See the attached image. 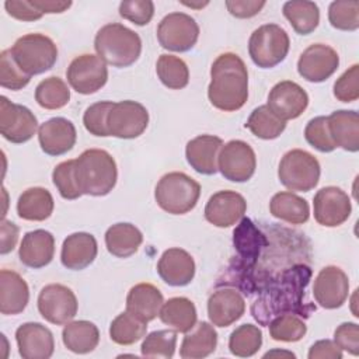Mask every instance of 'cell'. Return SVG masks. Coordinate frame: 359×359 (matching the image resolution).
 Here are the masks:
<instances>
[{"label":"cell","mask_w":359,"mask_h":359,"mask_svg":"<svg viewBox=\"0 0 359 359\" xmlns=\"http://www.w3.org/2000/svg\"><path fill=\"white\" fill-rule=\"evenodd\" d=\"M164 303L163 293L151 283H137L126 296V310L144 323L154 320Z\"/></svg>","instance_id":"cell-29"},{"label":"cell","mask_w":359,"mask_h":359,"mask_svg":"<svg viewBox=\"0 0 359 359\" xmlns=\"http://www.w3.org/2000/svg\"><path fill=\"white\" fill-rule=\"evenodd\" d=\"M32 3L43 14H59L66 11L72 6V1H55V0H32Z\"/></svg>","instance_id":"cell-56"},{"label":"cell","mask_w":359,"mask_h":359,"mask_svg":"<svg viewBox=\"0 0 359 359\" xmlns=\"http://www.w3.org/2000/svg\"><path fill=\"white\" fill-rule=\"evenodd\" d=\"M268 327L271 338L280 342H297L307 332V325L303 318L290 313L276 316L271 320Z\"/></svg>","instance_id":"cell-42"},{"label":"cell","mask_w":359,"mask_h":359,"mask_svg":"<svg viewBox=\"0 0 359 359\" xmlns=\"http://www.w3.org/2000/svg\"><path fill=\"white\" fill-rule=\"evenodd\" d=\"M182 4L184 6H187V7H191V8H202V7H205V6H208L209 4V1H203V3H187V1H182Z\"/></svg>","instance_id":"cell-57"},{"label":"cell","mask_w":359,"mask_h":359,"mask_svg":"<svg viewBox=\"0 0 359 359\" xmlns=\"http://www.w3.org/2000/svg\"><path fill=\"white\" fill-rule=\"evenodd\" d=\"M157 273L170 286H187L195 276V261L182 248H168L157 262Z\"/></svg>","instance_id":"cell-23"},{"label":"cell","mask_w":359,"mask_h":359,"mask_svg":"<svg viewBox=\"0 0 359 359\" xmlns=\"http://www.w3.org/2000/svg\"><path fill=\"white\" fill-rule=\"evenodd\" d=\"M245 128L259 139L272 140L282 135L286 128V122L278 118L268 105H261L250 114Z\"/></svg>","instance_id":"cell-38"},{"label":"cell","mask_w":359,"mask_h":359,"mask_svg":"<svg viewBox=\"0 0 359 359\" xmlns=\"http://www.w3.org/2000/svg\"><path fill=\"white\" fill-rule=\"evenodd\" d=\"M98 245L93 234L79 231L67 236L62 244V265L72 271H81L91 265L97 257Z\"/></svg>","instance_id":"cell-26"},{"label":"cell","mask_w":359,"mask_h":359,"mask_svg":"<svg viewBox=\"0 0 359 359\" xmlns=\"http://www.w3.org/2000/svg\"><path fill=\"white\" fill-rule=\"evenodd\" d=\"M67 83L79 94H94L108 80L107 63L98 56L84 53L74 57L66 70Z\"/></svg>","instance_id":"cell-12"},{"label":"cell","mask_w":359,"mask_h":359,"mask_svg":"<svg viewBox=\"0 0 359 359\" xmlns=\"http://www.w3.org/2000/svg\"><path fill=\"white\" fill-rule=\"evenodd\" d=\"M247 202L236 191H219L213 194L205 206V219L220 229L230 227L244 217Z\"/></svg>","instance_id":"cell-19"},{"label":"cell","mask_w":359,"mask_h":359,"mask_svg":"<svg viewBox=\"0 0 359 359\" xmlns=\"http://www.w3.org/2000/svg\"><path fill=\"white\" fill-rule=\"evenodd\" d=\"M321 167L318 160L309 151L293 149L283 154L278 168L280 184L289 191L309 192L320 181Z\"/></svg>","instance_id":"cell-8"},{"label":"cell","mask_w":359,"mask_h":359,"mask_svg":"<svg viewBox=\"0 0 359 359\" xmlns=\"http://www.w3.org/2000/svg\"><path fill=\"white\" fill-rule=\"evenodd\" d=\"M257 168V157L252 147L243 140H230L222 146L217 157V170L233 182L248 181Z\"/></svg>","instance_id":"cell-13"},{"label":"cell","mask_w":359,"mask_h":359,"mask_svg":"<svg viewBox=\"0 0 359 359\" xmlns=\"http://www.w3.org/2000/svg\"><path fill=\"white\" fill-rule=\"evenodd\" d=\"M156 73L160 81L170 90H181L189 83L187 63L174 55H160L156 63Z\"/></svg>","instance_id":"cell-39"},{"label":"cell","mask_w":359,"mask_h":359,"mask_svg":"<svg viewBox=\"0 0 359 359\" xmlns=\"http://www.w3.org/2000/svg\"><path fill=\"white\" fill-rule=\"evenodd\" d=\"M70 100V90L67 84L56 76L42 80L35 88V101L45 109L63 108Z\"/></svg>","instance_id":"cell-40"},{"label":"cell","mask_w":359,"mask_h":359,"mask_svg":"<svg viewBox=\"0 0 359 359\" xmlns=\"http://www.w3.org/2000/svg\"><path fill=\"white\" fill-rule=\"evenodd\" d=\"M198 38V22L185 13H170L158 22L157 41L167 50L187 52L195 46Z\"/></svg>","instance_id":"cell-9"},{"label":"cell","mask_w":359,"mask_h":359,"mask_svg":"<svg viewBox=\"0 0 359 359\" xmlns=\"http://www.w3.org/2000/svg\"><path fill=\"white\" fill-rule=\"evenodd\" d=\"M55 208L50 192L42 187H32L25 189L17 202V213L22 220L43 222Z\"/></svg>","instance_id":"cell-32"},{"label":"cell","mask_w":359,"mask_h":359,"mask_svg":"<svg viewBox=\"0 0 359 359\" xmlns=\"http://www.w3.org/2000/svg\"><path fill=\"white\" fill-rule=\"evenodd\" d=\"M76 178L83 195L105 196L115 188L116 163L107 150H84L76 158Z\"/></svg>","instance_id":"cell-3"},{"label":"cell","mask_w":359,"mask_h":359,"mask_svg":"<svg viewBox=\"0 0 359 359\" xmlns=\"http://www.w3.org/2000/svg\"><path fill=\"white\" fill-rule=\"evenodd\" d=\"M38 129L36 116L24 105L11 102L7 97H0V133L15 144L32 139Z\"/></svg>","instance_id":"cell-14"},{"label":"cell","mask_w":359,"mask_h":359,"mask_svg":"<svg viewBox=\"0 0 359 359\" xmlns=\"http://www.w3.org/2000/svg\"><path fill=\"white\" fill-rule=\"evenodd\" d=\"M62 341L70 352L84 355L97 348L100 342V331L91 321H70L62 331Z\"/></svg>","instance_id":"cell-33"},{"label":"cell","mask_w":359,"mask_h":359,"mask_svg":"<svg viewBox=\"0 0 359 359\" xmlns=\"http://www.w3.org/2000/svg\"><path fill=\"white\" fill-rule=\"evenodd\" d=\"M36 303L42 318L55 325L70 323L79 310V303L73 290L60 283L43 286L38 294Z\"/></svg>","instance_id":"cell-10"},{"label":"cell","mask_w":359,"mask_h":359,"mask_svg":"<svg viewBox=\"0 0 359 359\" xmlns=\"http://www.w3.org/2000/svg\"><path fill=\"white\" fill-rule=\"evenodd\" d=\"M334 342L341 351L358 356L359 355V327L356 323H342L334 332Z\"/></svg>","instance_id":"cell-51"},{"label":"cell","mask_w":359,"mask_h":359,"mask_svg":"<svg viewBox=\"0 0 359 359\" xmlns=\"http://www.w3.org/2000/svg\"><path fill=\"white\" fill-rule=\"evenodd\" d=\"M52 181L63 199L74 201L83 195L76 178V160L59 163L52 171Z\"/></svg>","instance_id":"cell-45"},{"label":"cell","mask_w":359,"mask_h":359,"mask_svg":"<svg viewBox=\"0 0 359 359\" xmlns=\"http://www.w3.org/2000/svg\"><path fill=\"white\" fill-rule=\"evenodd\" d=\"M262 345V331L254 324H243L237 327L229 338V351L238 358H250L255 355Z\"/></svg>","instance_id":"cell-41"},{"label":"cell","mask_w":359,"mask_h":359,"mask_svg":"<svg viewBox=\"0 0 359 359\" xmlns=\"http://www.w3.org/2000/svg\"><path fill=\"white\" fill-rule=\"evenodd\" d=\"M339 66V56L334 48L325 43H313L303 50L297 60L299 74L310 83H323L330 79Z\"/></svg>","instance_id":"cell-16"},{"label":"cell","mask_w":359,"mask_h":359,"mask_svg":"<svg viewBox=\"0 0 359 359\" xmlns=\"http://www.w3.org/2000/svg\"><path fill=\"white\" fill-rule=\"evenodd\" d=\"M18 353L24 359H49L55 351L53 334L41 323H24L15 331Z\"/></svg>","instance_id":"cell-20"},{"label":"cell","mask_w":359,"mask_h":359,"mask_svg":"<svg viewBox=\"0 0 359 359\" xmlns=\"http://www.w3.org/2000/svg\"><path fill=\"white\" fill-rule=\"evenodd\" d=\"M97 55L114 67L133 65L142 53V39L137 32L119 22L101 27L94 38Z\"/></svg>","instance_id":"cell-4"},{"label":"cell","mask_w":359,"mask_h":359,"mask_svg":"<svg viewBox=\"0 0 359 359\" xmlns=\"http://www.w3.org/2000/svg\"><path fill=\"white\" fill-rule=\"evenodd\" d=\"M290 48L287 32L278 24H264L250 36L248 53L254 65L271 69L285 60Z\"/></svg>","instance_id":"cell-7"},{"label":"cell","mask_w":359,"mask_h":359,"mask_svg":"<svg viewBox=\"0 0 359 359\" xmlns=\"http://www.w3.org/2000/svg\"><path fill=\"white\" fill-rule=\"evenodd\" d=\"M142 243L143 234L132 223H115L105 231V247L116 258L133 255Z\"/></svg>","instance_id":"cell-31"},{"label":"cell","mask_w":359,"mask_h":359,"mask_svg":"<svg viewBox=\"0 0 359 359\" xmlns=\"http://www.w3.org/2000/svg\"><path fill=\"white\" fill-rule=\"evenodd\" d=\"M217 346V332L210 323L201 321L195 330L184 337L180 356L182 359H202L215 352Z\"/></svg>","instance_id":"cell-34"},{"label":"cell","mask_w":359,"mask_h":359,"mask_svg":"<svg viewBox=\"0 0 359 359\" xmlns=\"http://www.w3.org/2000/svg\"><path fill=\"white\" fill-rule=\"evenodd\" d=\"M310 278L311 269L306 264H293L272 275L251 304L250 311L254 320L268 325L276 316L286 313L310 317L316 311V304L304 300Z\"/></svg>","instance_id":"cell-1"},{"label":"cell","mask_w":359,"mask_h":359,"mask_svg":"<svg viewBox=\"0 0 359 359\" xmlns=\"http://www.w3.org/2000/svg\"><path fill=\"white\" fill-rule=\"evenodd\" d=\"M328 21L339 31H356L359 28V1H332L328 7Z\"/></svg>","instance_id":"cell-44"},{"label":"cell","mask_w":359,"mask_h":359,"mask_svg":"<svg viewBox=\"0 0 359 359\" xmlns=\"http://www.w3.org/2000/svg\"><path fill=\"white\" fill-rule=\"evenodd\" d=\"M309 359H341L342 351L331 339H321L311 345L309 351Z\"/></svg>","instance_id":"cell-54"},{"label":"cell","mask_w":359,"mask_h":359,"mask_svg":"<svg viewBox=\"0 0 359 359\" xmlns=\"http://www.w3.org/2000/svg\"><path fill=\"white\" fill-rule=\"evenodd\" d=\"M210 104L224 112L240 109L248 98V72L244 60L231 52L222 53L210 67L208 87Z\"/></svg>","instance_id":"cell-2"},{"label":"cell","mask_w":359,"mask_h":359,"mask_svg":"<svg viewBox=\"0 0 359 359\" xmlns=\"http://www.w3.org/2000/svg\"><path fill=\"white\" fill-rule=\"evenodd\" d=\"M314 219L324 227H337L345 223L352 212L348 194L338 187H324L313 198Z\"/></svg>","instance_id":"cell-15"},{"label":"cell","mask_w":359,"mask_h":359,"mask_svg":"<svg viewBox=\"0 0 359 359\" xmlns=\"http://www.w3.org/2000/svg\"><path fill=\"white\" fill-rule=\"evenodd\" d=\"M112 105V101H98L86 109L83 115V123L88 133L100 137L109 136L107 129V118Z\"/></svg>","instance_id":"cell-48"},{"label":"cell","mask_w":359,"mask_h":359,"mask_svg":"<svg viewBox=\"0 0 359 359\" xmlns=\"http://www.w3.org/2000/svg\"><path fill=\"white\" fill-rule=\"evenodd\" d=\"M55 255V237L50 231L38 229L25 233L18 250L20 261L32 269L50 264Z\"/></svg>","instance_id":"cell-24"},{"label":"cell","mask_w":359,"mask_h":359,"mask_svg":"<svg viewBox=\"0 0 359 359\" xmlns=\"http://www.w3.org/2000/svg\"><path fill=\"white\" fill-rule=\"evenodd\" d=\"M18 227L15 223L3 219L1 226H0V233H1V244H0V254L6 255L10 251L14 250L17 241H18Z\"/></svg>","instance_id":"cell-55"},{"label":"cell","mask_w":359,"mask_h":359,"mask_svg":"<svg viewBox=\"0 0 359 359\" xmlns=\"http://www.w3.org/2000/svg\"><path fill=\"white\" fill-rule=\"evenodd\" d=\"M77 133L72 121L57 116L43 122L38 129V140L48 156H62L73 149Z\"/></svg>","instance_id":"cell-21"},{"label":"cell","mask_w":359,"mask_h":359,"mask_svg":"<svg viewBox=\"0 0 359 359\" xmlns=\"http://www.w3.org/2000/svg\"><path fill=\"white\" fill-rule=\"evenodd\" d=\"M147 125L149 112L146 107L132 100L114 102L107 118L108 135L118 139L139 137Z\"/></svg>","instance_id":"cell-11"},{"label":"cell","mask_w":359,"mask_h":359,"mask_svg":"<svg viewBox=\"0 0 359 359\" xmlns=\"http://www.w3.org/2000/svg\"><path fill=\"white\" fill-rule=\"evenodd\" d=\"M266 105L278 118L286 122L299 118L306 111L309 95L297 83L283 80L271 88Z\"/></svg>","instance_id":"cell-18"},{"label":"cell","mask_w":359,"mask_h":359,"mask_svg":"<svg viewBox=\"0 0 359 359\" xmlns=\"http://www.w3.org/2000/svg\"><path fill=\"white\" fill-rule=\"evenodd\" d=\"M265 1L257 0H227L226 7L236 18H251L257 15L265 6Z\"/></svg>","instance_id":"cell-53"},{"label":"cell","mask_w":359,"mask_h":359,"mask_svg":"<svg viewBox=\"0 0 359 359\" xmlns=\"http://www.w3.org/2000/svg\"><path fill=\"white\" fill-rule=\"evenodd\" d=\"M177 345V331L158 330L146 335L140 351L146 358H165L174 356Z\"/></svg>","instance_id":"cell-43"},{"label":"cell","mask_w":359,"mask_h":359,"mask_svg":"<svg viewBox=\"0 0 359 359\" xmlns=\"http://www.w3.org/2000/svg\"><path fill=\"white\" fill-rule=\"evenodd\" d=\"M31 80V76L24 73L15 63L10 49L0 53V86L13 91L24 88Z\"/></svg>","instance_id":"cell-46"},{"label":"cell","mask_w":359,"mask_h":359,"mask_svg":"<svg viewBox=\"0 0 359 359\" xmlns=\"http://www.w3.org/2000/svg\"><path fill=\"white\" fill-rule=\"evenodd\" d=\"M29 300V287L25 279L15 271H0V311L4 316H15L24 311Z\"/></svg>","instance_id":"cell-27"},{"label":"cell","mask_w":359,"mask_h":359,"mask_svg":"<svg viewBox=\"0 0 359 359\" xmlns=\"http://www.w3.org/2000/svg\"><path fill=\"white\" fill-rule=\"evenodd\" d=\"M328 130L337 147L346 151L359 150V115L353 109H338L327 116Z\"/></svg>","instance_id":"cell-28"},{"label":"cell","mask_w":359,"mask_h":359,"mask_svg":"<svg viewBox=\"0 0 359 359\" xmlns=\"http://www.w3.org/2000/svg\"><path fill=\"white\" fill-rule=\"evenodd\" d=\"M349 294L348 275L335 265L324 266L314 279L313 296L316 302L327 310L341 307Z\"/></svg>","instance_id":"cell-17"},{"label":"cell","mask_w":359,"mask_h":359,"mask_svg":"<svg viewBox=\"0 0 359 359\" xmlns=\"http://www.w3.org/2000/svg\"><path fill=\"white\" fill-rule=\"evenodd\" d=\"M223 140L213 135H199L191 139L185 147L188 164L199 174L213 175L217 170V157Z\"/></svg>","instance_id":"cell-25"},{"label":"cell","mask_w":359,"mask_h":359,"mask_svg":"<svg viewBox=\"0 0 359 359\" xmlns=\"http://www.w3.org/2000/svg\"><path fill=\"white\" fill-rule=\"evenodd\" d=\"M147 331V323L128 310L118 314L109 325V338L118 345H132L140 341Z\"/></svg>","instance_id":"cell-37"},{"label":"cell","mask_w":359,"mask_h":359,"mask_svg":"<svg viewBox=\"0 0 359 359\" xmlns=\"http://www.w3.org/2000/svg\"><path fill=\"white\" fill-rule=\"evenodd\" d=\"M10 52L20 69L28 76L48 72L57 60L56 43L49 36L38 32L18 38Z\"/></svg>","instance_id":"cell-6"},{"label":"cell","mask_w":359,"mask_h":359,"mask_svg":"<svg viewBox=\"0 0 359 359\" xmlns=\"http://www.w3.org/2000/svg\"><path fill=\"white\" fill-rule=\"evenodd\" d=\"M334 97L341 102H352L359 98V65H352L334 83Z\"/></svg>","instance_id":"cell-49"},{"label":"cell","mask_w":359,"mask_h":359,"mask_svg":"<svg viewBox=\"0 0 359 359\" xmlns=\"http://www.w3.org/2000/svg\"><path fill=\"white\" fill-rule=\"evenodd\" d=\"M161 323L168 325L177 332L187 334L196 325L198 313L192 300L187 297H171L163 303L158 313Z\"/></svg>","instance_id":"cell-30"},{"label":"cell","mask_w":359,"mask_h":359,"mask_svg":"<svg viewBox=\"0 0 359 359\" xmlns=\"http://www.w3.org/2000/svg\"><path fill=\"white\" fill-rule=\"evenodd\" d=\"M269 212L273 217L289 224H303L310 217V206L306 199L293 192H278L269 202Z\"/></svg>","instance_id":"cell-35"},{"label":"cell","mask_w":359,"mask_h":359,"mask_svg":"<svg viewBox=\"0 0 359 359\" xmlns=\"http://www.w3.org/2000/svg\"><path fill=\"white\" fill-rule=\"evenodd\" d=\"M4 8L7 14L18 21H36L43 13L35 7L32 0H7L4 1Z\"/></svg>","instance_id":"cell-52"},{"label":"cell","mask_w":359,"mask_h":359,"mask_svg":"<svg viewBox=\"0 0 359 359\" xmlns=\"http://www.w3.org/2000/svg\"><path fill=\"white\" fill-rule=\"evenodd\" d=\"M304 137L311 147L321 153H331L337 149L328 130L327 116H316L310 119L304 128Z\"/></svg>","instance_id":"cell-47"},{"label":"cell","mask_w":359,"mask_h":359,"mask_svg":"<svg viewBox=\"0 0 359 359\" xmlns=\"http://www.w3.org/2000/svg\"><path fill=\"white\" fill-rule=\"evenodd\" d=\"M119 15L135 25L149 24L154 15V3L150 0H125L119 4Z\"/></svg>","instance_id":"cell-50"},{"label":"cell","mask_w":359,"mask_h":359,"mask_svg":"<svg viewBox=\"0 0 359 359\" xmlns=\"http://www.w3.org/2000/svg\"><path fill=\"white\" fill-rule=\"evenodd\" d=\"M285 18L299 35L311 34L320 22V10L314 1L290 0L282 7Z\"/></svg>","instance_id":"cell-36"},{"label":"cell","mask_w":359,"mask_h":359,"mask_svg":"<svg viewBox=\"0 0 359 359\" xmlns=\"http://www.w3.org/2000/svg\"><path fill=\"white\" fill-rule=\"evenodd\" d=\"M244 311L245 300L237 289H219L208 299V317L216 327L231 325L243 317Z\"/></svg>","instance_id":"cell-22"},{"label":"cell","mask_w":359,"mask_h":359,"mask_svg":"<svg viewBox=\"0 0 359 359\" xmlns=\"http://www.w3.org/2000/svg\"><path fill=\"white\" fill-rule=\"evenodd\" d=\"M201 196V185L185 172L172 171L164 174L154 189L157 205L170 215L191 212Z\"/></svg>","instance_id":"cell-5"}]
</instances>
